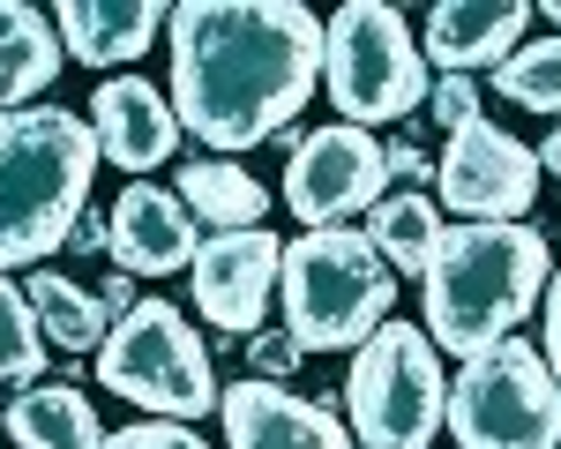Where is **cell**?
<instances>
[{"label": "cell", "mask_w": 561, "mask_h": 449, "mask_svg": "<svg viewBox=\"0 0 561 449\" xmlns=\"http://www.w3.org/2000/svg\"><path fill=\"white\" fill-rule=\"evenodd\" d=\"M98 382L121 390L128 404L158 412V419H203L217 412V375H210V345L187 330V314L173 300H135L105 345H98Z\"/></svg>", "instance_id": "cell-7"}, {"label": "cell", "mask_w": 561, "mask_h": 449, "mask_svg": "<svg viewBox=\"0 0 561 449\" xmlns=\"http://www.w3.org/2000/svg\"><path fill=\"white\" fill-rule=\"evenodd\" d=\"M98 308L113 314V322H121V314L135 308V277H128V269H113V277H105V285H98Z\"/></svg>", "instance_id": "cell-29"}, {"label": "cell", "mask_w": 561, "mask_h": 449, "mask_svg": "<svg viewBox=\"0 0 561 449\" xmlns=\"http://www.w3.org/2000/svg\"><path fill=\"white\" fill-rule=\"evenodd\" d=\"M382 173H389V180H412V187H427V180H434V158L420 150V142H404V135H397V142H382Z\"/></svg>", "instance_id": "cell-27"}, {"label": "cell", "mask_w": 561, "mask_h": 449, "mask_svg": "<svg viewBox=\"0 0 561 449\" xmlns=\"http://www.w3.org/2000/svg\"><path fill=\"white\" fill-rule=\"evenodd\" d=\"M554 277V255L531 225H442L420 292H427V345L434 353L479 359L539 308Z\"/></svg>", "instance_id": "cell-2"}, {"label": "cell", "mask_w": 561, "mask_h": 449, "mask_svg": "<svg viewBox=\"0 0 561 449\" xmlns=\"http://www.w3.org/2000/svg\"><path fill=\"white\" fill-rule=\"evenodd\" d=\"M277 263H285V247H277V232H262V225L203 240L195 263H187V277H195V308L210 314L225 337H255L262 314H270V300H277Z\"/></svg>", "instance_id": "cell-11"}, {"label": "cell", "mask_w": 561, "mask_h": 449, "mask_svg": "<svg viewBox=\"0 0 561 449\" xmlns=\"http://www.w3.org/2000/svg\"><path fill=\"white\" fill-rule=\"evenodd\" d=\"M53 31L60 53L83 60V68H121L142 60L158 31H165V0H60L53 8Z\"/></svg>", "instance_id": "cell-16"}, {"label": "cell", "mask_w": 561, "mask_h": 449, "mask_svg": "<svg viewBox=\"0 0 561 449\" xmlns=\"http://www.w3.org/2000/svg\"><path fill=\"white\" fill-rule=\"evenodd\" d=\"M322 90L337 97L345 128H382L404 120L412 105H427V53L412 38L404 8L389 0H345L322 23Z\"/></svg>", "instance_id": "cell-5"}, {"label": "cell", "mask_w": 561, "mask_h": 449, "mask_svg": "<svg viewBox=\"0 0 561 449\" xmlns=\"http://www.w3.org/2000/svg\"><path fill=\"white\" fill-rule=\"evenodd\" d=\"M31 375H45V330L31 314V300H23V285L0 277V382L31 390Z\"/></svg>", "instance_id": "cell-23"}, {"label": "cell", "mask_w": 561, "mask_h": 449, "mask_svg": "<svg viewBox=\"0 0 561 449\" xmlns=\"http://www.w3.org/2000/svg\"><path fill=\"white\" fill-rule=\"evenodd\" d=\"M345 412L359 449H427L442 435V412H449V375H442V353L427 345V330L389 314L352 359Z\"/></svg>", "instance_id": "cell-6"}, {"label": "cell", "mask_w": 561, "mask_h": 449, "mask_svg": "<svg viewBox=\"0 0 561 449\" xmlns=\"http://www.w3.org/2000/svg\"><path fill=\"white\" fill-rule=\"evenodd\" d=\"M293 367H300V345H293V337H270V330L248 337V375H255V382H277V390H285Z\"/></svg>", "instance_id": "cell-26"}, {"label": "cell", "mask_w": 561, "mask_h": 449, "mask_svg": "<svg viewBox=\"0 0 561 449\" xmlns=\"http://www.w3.org/2000/svg\"><path fill=\"white\" fill-rule=\"evenodd\" d=\"M83 120H90V135H98V158H113L121 173L165 165L173 142H180V120H173V105H165V90L142 83V76H105Z\"/></svg>", "instance_id": "cell-13"}, {"label": "cell", "mask_w": 561, "mask_h": 449, "mask_svg": "<svg viewBox=\"0 0 561 449\" xmlns=\"http://www.w3.org/2000/svg\"><path fill=\"white\" fill-rule=\"evenodd\" d=\"M113 263L128 269V277H173V269L195 263V218H187V203H180L173 187H158V180H135L121 187V203H113Z\"/></svg>", "instance_id": "cell-14"}, {"label": "cell", "mask_w": 561, "mask_h": 449, "mask_svg": "<svg viewBox=\"0 0 561 449\" xmlns=\"http://www.w3.org/2000/svg\"><path fill=\"white\" fill-rule=\"evenodd\" d=\"M180 203H187V218L217 225V232H248V225H262V210H270V195H262L255 173H240L232 158H187L180 165Z\"/></svg>", "instance_id": "cell-19"}, {"label": "cell", "mask_w": 561, "mask_h": 449, "mask_svg": "<svg viewBox=\"0 0 561 449\" xmlns=\"http://www.w3.org/2000/svg\"><path fill=\"white\" fill-rule=\"evenodd\" d=\"M173 38V120L210 150L277 142L322 90V15L300 0H180Z\"/></svg>", "instance_id": "cell-1"}, {"label": "cell", "mask_w": 561, "mask_h": 449, "mask_svg": "<svg viewBox=\"0 0 561 449\" xmlns=\"http://www.w3.org/2000/svg\"><path fill=\"white\" fill-rule=\"evenodd\" d=\"M539 330H547V375H554V390H561V269L554 277H547V322H539Z\"/></svg>", "instance_id": "cell-28"}, {"label": "cell", "mask_w": 561, "mask_h": 449, "mask_svg": "<svg viewBox=\"0 0 561 449\" xmlns=\"http://www.w3.org/2000/svg\"><path fill=\"white\" fill-rule=\"evenodd\" d=\"M524 23L531 8L524 0H442L427 8V68H449V76H472V68H502L524 45Z\"/></svg>", "instance_id": "cell-15"}, {"label": "cell", "mask_w": 561, "mask_h": 449, "mask_svg": "<svg viewBox=\"0 0 561 449\" xmlns=\"http://www.w3.org/2000/svg\"><path fill=\"white\" fill-rule=\"evenodd\" d=\"M427 113L442 135H465L479 120V76H442V83L427 90Z\"/></svg>", "instance_id": "cell-24"}, {"label": "cell", "mask_w": 561, "mask_h": 449, "mask_svg": "<svg viewBox=\"0 0 561 449\" xmlns=\"http://www.w3.org/2000/svg\"><path fill=\"white\" fill-rule=\"evenodd\" d=\"M98 135L68 105L0 113V277L38 269L90 210Z\"/></svg>", "instance_id": "cell-3"}, {"label": "cell", "mask_w": 561, "mask_h": 449, "mask_svg": "<svg viewBox=\"0 0 561 449\" xmlns=\"http://www.w3.org/2000/svg\"><path fill=\"white\" fill-rule=\"evenodd\" d=\"M217 419H225V449H352L330 398H293L255 375L217 390Z\"/></svg>", "instance_id": "cell-12"}, {"label": "cell", "mask_w": 561, "mask_h": 449, "mask_svg": "<svg viewBox=\"0 0 561 449\" xmlns=\"http://www.w3.org/2000/svg\"><path fill=\"white\" fill-rule=\"evenodd\" d=\"M277 300H285V337L300 353H359L397 308V269L367 247V232L330 225L285 247Z\"/></svg>", "instance_id": "cell-4"}, {"label": "cell", "mask_w": 561, "mask_h": 449, "mask_svg": "<svg viewBox=\"0 0 561 449\" xmlns=\"http://www.w3.org/2000/svg\"><path fill=\"white\" fill-rule=\"evenodd\" d=\"M382 195H389L382 142H375L367 128L330 120V128L300 135L293 158H285V203H293V218H300L307 232H330V225H345V218H367Z\"/></svg>", "instance_id": "cell-9"}, {"label": "cell", "mask_w": 561, "mask_h": 449, "mask_svg": "<svg viewBox=\"0 0 561 449\" xmlns=\"http://www.w3.org/2000/svg\"><path fill=\"white\" fill-rule=\"evenodd\" d=\"M23 300H31V314H38L45 345H60V353H98L105 330H113V314L98 308V292L68 285L60 269H31V277H23Z\"/></svg>", "instance_id": "cell-21"}, {"label": "cell", "mask_w": 561, "mask_h": 449, "mask_svg": "<svg viewBox=\"0 0 561 449\" xmlns=\"http://www.w3.org/2000/svg\"><path fill=\"white\" fill-rule=\"evenodd\" d=\"M442 427L457 435V449H561V390L539 345L502 337L494 353L465 359Z\"/></svg>", "instance_id": "cell-8"}, {"label": "cell", "mask_w": 561, "mask_h": 449, "mask_svg": "<svg viewBox=\"0 0 561 449\" xmlns=\"http://www.w3.org/2000/svg\"><path fill=\"white\" fill-rule=\"evenodd\" d=\"M539 15H554V23H561V0H539Z\"/></svg>", "instance_id": "cell-32"}, {"label": "cell", "mask_w": 561, "mask_h": 449, "mask_svg": "<svg viewBox=\"0 0 561 449\" xmlns=\"http://www.w3.org/2000/svg\"><path fill=\"white\" fill-rule=\"evenodd\" d=\"M0 427H8V442H15V449H98V442H105V427H98L90 398H83V390H68V382H31L23 398L0 412Z\"/></svg>", "instance_id": "cell-18"}, {"label": "cell", "mask_w": 561, "mask_h": 449, "mask_svg": "<svg viewBox=\"0 0 561 449\" xmlns=\"http://www.w3.org/2000/svg\"><path fill=\"white\" fill-rule=\"evenodd\" d=\"M98 449H210L203 435H187L180 419H142V427H121V435H105Z\"/></svg>", "instance_id": "cell-25"}, {"label": "cell", "mask_w": 561, "mask_h": 449, "mask_svg": "<svg viewBox=\"0 0 561 449\" xmlns=\"http://www.w3.org/2000/svg\"><path fill=\"white\" fill-rule=\"evenodd\" d=\"M531 158H539V173H547V180H561V120H554V135H547Z\"/></svg>", "instance_id": "cell-31"}, {"label": "cell", "mask_w": 561, "mask_h": 449, "mask_svg": "<svg viewBox=\"0 0 561 449\" xmlns=\"http://www.w3.org/2000/svg\"><path fill=\"white\" fill-rule=\"evenodd\" d=\"M434 187L465 225H517L539 203V158L517 135H502L494 120H472L434 158Z\"/></svg>", "instance_id": "cell-10"}, {"label": "cell", "mask_w": 561, "mask_h": 449, "mask_svg": "<svg viewBox=\"0 0 561 449\" xmlns=\"http://www.w3.org/2000/svg\"><path fill=\"white\" fill-rule=\"evenodd\" d=\"M60 76V31L31 0H0V113H23Z\"/></svg>", "instance_id": "cell-17"}, {"label": "cell", "mask_w": 561, "mask_h": 449, "mask_svg": "<svg viewBox=\"0 0 561 449\" xmlns=\"http://www.w3.org/2000/svg\"><path fill=\"white\" fill-rule=\"evenodd\" d=\"M486 83L502 90L510 105H524V113H561V31H554V38L517 45Z\"/></svg>", "instance_id": "cell-22"}, {"label": "cell", "mask_w": 561, "mask_h": 449, "mask_svg": "<svg viewBox=\"0 0 561 449\" xmlns=\"http://www.w3.org/2000/svg\"><path fill=\"white\" fill-rule=\"evenodd\" d=\"M352 449H359V442H352Z\"/></svg>", "instance_id": "cell-33"}, {"label": "cell", "mask_w": 561, "mask_h": 449, "mask_svg": "<svg viewBox=\"0 0 561 449\" xmlns=\"http://www.w3.org/2000/svg\"><path fill=\"white\" fill-rule=\"evenodd\" d=\"M68 240H76V247H113V225H105V218H90V210H83V225H76Z\"/></svg>", "instance_id": "cell-30"}, {"label": "cell", "mask_w": 561, "mask_h": 449, "mask_svg": "<svg viewBox=\"0 0 561 449\" xmlns=\"http://www.w3.org/2000/svg\"><path fill=\"white\" fill-rule=\"evenodd\" d=\"M367 247L382 255L389 269H404V277H420L434 255V240H442V210H434V195H420V187H397V195H382L375 210H367Z\"/></svg>", "instance_id": "cell-20"}]
</instances>
